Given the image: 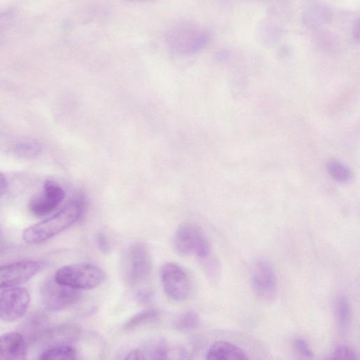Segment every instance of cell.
Wrapping results in <instances>:
<instances>
[{
    "label": "cell",
    "instance_id": "cell-1",
    "mask_svg": "<svg viewBox=\"0 0 360 360\" xmlns=\"http://www.w3.org/2000/svg\"><path fill=\"white\" fill-rule=\"evenodd\" d=\"M84 209V200L77 195L48 218L26 228L23 240L28 244H39L55 236L75 223Z\"/></svg>",
    "mask_w": 360,
    "mask_h": 360
},
{
    "label": "cell",
    "instance_id": "cell-2",
    "mask_svg": "<svg viewBox=\"0 0 360 360\" xmlns=\"http://www.w3.org/2000/svg\"><path fill=\"white\" fill-rule=\"evenodd\" d=\"M53 278L62 285L77 290H89L102 284L105 274L100 266L92 263L82 262L59 268Z\"/></svg>",
    "mask_w": 360,
    "mask_h": 360
},
{
    "label": "cell",
    "instance_id": "cell-3",
    "mask_svg": "<svg viewBox=\"0 0 360 360\" xmlns=\"http://www.w3.org/2000/svg\"><path fill=\"white\" fill-rule=\"evenodd\" d=\"M210 32L189 23H181L172 27L166 39L169 46L176 53L191 54L202 49L210 40Z\"/></svg>",
    "mask_w": 360,
    "mask_h": 360
},
{
    "label": "cell",
    "instance_id": "cell-4",
    "mask_svg": "<svg viewBox=\"0 0 360 360\" xmlns=\"http://www.w3.org/2000/svg\"><path fill=\"white\" fill-rule=\"evenodd\" d=\"M174 245L176 250L182 255H195L199 258L206 259L211 252L203 229L194 223H184L178 227Z\"/></svg>",
    "mask_w": 360,
    "mask_h": 360
},
{
    "label": "cell",
    "instance_id": "cell-5",
    "mask_svg": "<svg viewBox=\"0 0 360 360\" xmlns=\"http://www.w3.org/2000/svg\"><path fill=\"white\" fill-rule=\"evenodd\" d=\"M160 280L166 295L176 302L188 300L192 292L191 281L186 272L178 264L166 263L160 271Z\"/></svg>",
    "mask_w": 360,
    "mask_h": 360
},
{
    "label": "cell",
    "instance_id": "cell-6",
    "mask_svg": "<svg viewBox=\"0 0 360 360\" xmlns=\"http://www.w3.org/2000/svg\"><path fill=\"white\" fill-rule=\"evenodd\" d=\"M152 271V258L147 247L143 243H136L127 252L124 276L131 286H136L146 281Z\"/></svg>",
    "mask_w": 360,
    "mask_h": 360
},
{
    "label": "cell",
    "instance_id": "cell-7",
    "mask_svg": "<svg viewBox=\"0 0 360 360\" xmlns=\"http://www.w3.org/2000/svg\"><path fill=\"white\" fill-rule=\"evenodd\" d=\"M30 300V292L25 288H4L0 292V319L8 322L20 319L26 314Z\"/></svg>",
    "mask_w": 360,
    "mask_h": 360
},
{
    "label": "cell",
    "instance_id": "cell-8",
    "mask_svg": "<svg viewBox=\"0 0 360 360\" xmlns=\"http://www.w3.org/2000/svg\"><path fill=\"white\" fill-rule=\"evenodd\" d=\"M250 281L253 291L260 300L269 302L275 299L278 290L276 276L267 261L259 259L253 264Z\"/></svg>",
    "mask_w": 360,
    "mask_h": 360
},
{
    "label": "cell",
    "instance_id": "cell-9",
    "mask_svg": "<svg viewBox=\"0 0 360 360\" xmlns=\"http://www.w3.org/2000/svg\"><path fill=\"white\" fill-rule=\"evenodd\" d=\"M79 290H77L55 281H46L41 288V297L44 305L51 311H60L76 303L80 298Z\"/></svg>",
    "mask_w": 360,
    "mask_h": 360
},
{
    "label": "cell",
    "instance_id": "cell-10",
    "mask_svg": "<svg viewBox=\"0 0 360 360\" xmlns=\"http://www.w3.org/2000/svg\"><path fill=\"white\" fill-rule=\"evenodd\" d=\"M65 197V192L58 183L46 180L43 184L41 192L30 200V212L37 217L47 216L59 207Z\"/></svg>",
    "mask_w": 360,
    "mask_h": 360
},
{
    "label": "cell",
    "instance_id": "cell-11",
    "mask_svg": "<svg viewBox=\"0 0 360 360\" xmlns=\"http://www.w3.org/2000/svg\"><path fill=\"white\" fill-rule=\"evenodd\" d=\"M43 267L35 260H21L0 266V289L17 286L30 281Z\"/></svg>",
    "mask_w": 360,
    "mask_h": 360
},
{
    "label": "cell",
    "instance_id": "cell-12",
    "mask_svg": "<svg viewBox=\"0 0 360 360\" xmlns=\"http://www.w3.org/2000/svg\"><path fill=\"white\" fill-rule=\"evenodd\" d=\"M27 352V342L22 333L11 331L0 336V360H24Z\"/></svg>",
    "mask_w": 360,
    "mask_h": 360
},
{
    "label": "cell",
    "instance_id": "cell-13",
    "mask_svg": "<svg viewBox=\"0 0 360 360\" xmlns=\"http://www.w3.org/2000/svg\"><path fill=\"white\" fill-rule=\"evenodd\" d=\"M208 360H245L248 356L237 345L227 341H217L210 345L206 353Z\"/></svg>",
    "mask_w": 360,
    "mask_h": 360
},
{
    "label": "cell",
    "instance_id": "cell-14",
    "mask_svg": "<svg viewBox=\"0 0 360 360\" xmlns=\"http://www.w3.org/2000/svg\"><path fill=\"white\" fill-rule=\"evenodd\" d=\"M12 150L13 153L20 158L32 159L37 157L41 153L42 147L34 139L22 138L14 143Z\"/></svg>",
    "mask_w": 360,
    "mask_h": 360
},
{
    "label": "cell",
    "instance_id": "cell-15",
    "mask_svg": "<svg viewBox=\"0 0 360 360\" xmlns=\"http://www.w3.org/2000/svg\"><path fill=\"white\" fill-rule=\"evenodd\" d=\"M77 352L70 344L50 345L43 351L40 359H76Z\"/></svg>",
    "mask_w": 360,
    "mask_h": 360
},
{
    "label": "cell",
    "instance_id": "cell-16",
    "mask_svg": "<svg viewBox=\"0 0 360 360\" xmlns=\"http://www.w3.org/2000/svg\"><path fill=\"white\" fill-rule=\"evenodd\" d=\"M141 359H165L168 355V347L162 339L157 340L138 348Z\"/></svg>",
    "mask_w": 360,
    "mask_h": 360
},
{
    "label": "cell",
    "instance_id": "cell-17",
    "mask_svg": "<svg viewBox=\"0 0 360 360\" xmlns=\"http://www.w3.org/2000/svg\"><path fill=\"white\" fill-rule=\"evenodd\" d=\"M335 312L339 328L345 330L349 325L352 317L351 307L345 296L340 295L337 298Z\"/></svg>",
    "mask_w": 360,
    "mask_h": 360
},
{
    "label": "cell",
    "instance_id": "cell-18",
    "mask_svg": "<svg viewBox=\"0 0 360 360\" xmlns=\"http://www.w3.org/2000/svg\"><path fill=\"white\" fill-rule=\"evenodd\" d=\"M159 313L155 309H147L131 316L124 326L126 330H130L143 324L155 321Z\"/></svg>",
    "mask_w": 360,
    "mask_h": 360
},
{
    "label": "cell",
    "instance_id": "cell-19",
    "mask_svg": "<svg viewBox=\"0 0 360 360\" xmlns=\"http://www.w3.org/2000/svg\"><path fill=\"white\" fill-rule=\"evenodd\" d=\"M327 169L332 178L338 182H348L352 178L350 169L338 160H330L327 165Z\"/></svg>",
    "mask_w": 360,
    "mask_h": 360
},
{
    "label": "cell",
    "instance_id": "cell-20",
    "mask_svg": "<svg viewBox=\"0 0 360 360\" xmlns=\"http://www.w3.org/2000/svg\"><path fill=\"white\" fill-rule=\"evenodd\" d=\"M199 321L198 314L193 310H189L177 319L175 326L179 330L187 331L196 328Z\"/></svg>",
    "mask_w": 360,
    "mask_h": 360
},
{
    "label": "cell",
    "instance_id": "cell-21",
    "mask_svg": "<svg viewBox=\"0 0 360 360\" xmlns=\"http://www.w3.org/2000/svg\"><path fill=\"white\" fill-rule=\"evenodd\" d=\"M330 359L340 360H357L359 359V356L357 353L352 348L341 345L335 348Z\"/></svg>",
    "mask_w": 360,
    "mask_h": 360
},
{
    "label": "cell",
    "instance_id": "cell-22",
    "mask_svg": "<svg viewBox=\"0 0 360 360\" xmlns=\"http://www.w3.org/2000/svg\"><path fill=\"white\" fill-rule=\"evenodd\" d=\"M294 346L297 352L303 356L309 359H312L314 357L313 352L304 340L302 338L295 339L294 340Z\"/></svg>",
    "mask_w": 360,
    "mask_h": 360
},
{
    "label": "cell",
    "instance_id": "cell-23",
    "mask_svg": "<svg viewBox=\"0 0 360 360\" xmlns=\"http://www.w3.org/2000/svg\"><path fill=\"white\" fill-rule=\"evenodd\" d=\"M96 243L99 250L103 254H108L110 252V245L109 241L103 233L97 234Z\"/></svg>",
    "mask_w": 360,
    "mask_h": 360
},
{
    "label": "cell",
    "instance_id": "cell-24",
    "mask_svg": "<svg viewBox=\"0 0 360 360\" xmlns=\"http://www.w3.org/2000/svg\"><path fill=\"white\" fill-rule=\"evenodd\" d=\"M10 20V13H0V40L2 39L4 32L8 27Z\"/></svg>",
    "mask_w": 360,
    "mask_h": 360
},
{
    "label": "cell",
    "instance_id": "cell-25",
    "mask_svg": "<svg viewBox=\"0 0 360 360\" xmlns=\"http://www.w3.org/2000/svg\"><path fill=\"white\" fill-rule=\"evenodd\" d=\"M7 188L6 179L1 172H0V198L4 194Z\"/></svg>",
    "mask_w": 360,
    "mask_h": 360
},
{
    "label": "cell",
    "instance_id": "cell-26",
    "mask_svg": "<svg viewBox=\"0 0 360 360\" xmlns=\"http://www.w3.org/2000/svg\"><path fill=\"white\" fill-rule=\"evenodd\" d=\"M0 235H1V227H0Z\"/></svg>",
    "mask_w": 360,
    "mask_h": 360
}]
</instances>
